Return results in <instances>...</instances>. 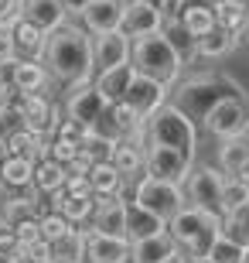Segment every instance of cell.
I'll list each match as a JSON object with an SVG mask.
<instances>
[{"label": "cell", "mask_w": 249, "mask_h": 263, "mask_svg": "<svg viewBox=\"0 0 249 263\" xmlns=\"http://www.w3.org/2000/svg\"><path fill=\"white\" fill-rule=\"evenodd\" d=\"M41 65L48 68V76L65 82V86H86L92 82V38L79 24H62L48 34Z\"/></svg>", "instance_id": "1"}, {"label": "cell", "mask_w": 249, "mask_h": 263, "mask_svg": "<svg viewBox=\"0 0 249 263\" xmlns=\"http://www.w3.org/2000/svg\"><path fill=\"white\" fill-rule=\"evenodd\" d=\"M229 96H242L239 86H236L232 79H225V76H195V79H188V82L178 86L174 106L181 109L191 123H205V117Z\"/></svg>", "instance_id": "2"}, {"label": "cell", "mask_w": 249, "mask_h": 263, "mask_svg": "<svg viewBox=\"0 0 249 263\" xmlns=\"http://www.w3.org/2000/svg\"><path fill=\"white\" fill-rule=\"evenodd\" d=\"M130 65L137 76H147L154 82H161L164 89H171L181 79V59L171 51V45L164 41V34H144V38L130 41Z\"/></svg>", "instance_id": "3"}, {"label": "cell", "mask_w": 249, "mask_h": 263, "mask_svg": "<svg viewBox=\"0 0 249 263\" xmlns=\"http://www.w3.org/2000/svg\"><path fill=\"white\" fill-rule=\"evenodd\" d=\"M219 233H222L219 219L208 215V212H201V209H195V205H184L181 212L167 222V236L174 239V246H178V253H181L184 260L205 256Z\"/></svg>", "instance_id": "4"}, {"label": "cell", "mask_w": 249, "mask_h": 263, "mask_svg": "<svg viewBox=\"0 0 249 263\" xmlns=\"http://www.w3.org/2000/svg\"><path fill=\"white\" fill-rule=\"evenodd\" d=\"M147 140L150 147H171L184 157H198V130L174 103H164L150 120H147Z\"/></svg>", "instance_id": "5"}, {"label": "cell", "mask_w": 249, "mask_h": 263, "mask_svg": "<svg viewBox=\"0 0 249 263\" xmlns=\"http://www.w3.org/2000/svg\"><path fill=\"white\" fill-rule=\"evenodd\" d=\"M222 192H225V175H222L219 167H198L195 164L191 171H188V178H184V198H188V205L215 215V219L225 226Z\"/></svg>", "instance_id": "6"}, {"label": "cell", "mask_w": 249, "mask_h": 263, "mask_svg": "<svg viewBox=\"0 0 249 263\" xmlns=\"http://www.w3.org/2000/svg\"><path fill=\"white\" fill-rule=\"evenodd\" d=\"M133 202L140 209H147L150 215L164 219V222H171L174 215L181 212L188 198H184V188L181 185H171V181H157V178H140L137 181V192H133Z\"/></svg>", "instance_id": "7"}, {"label": "cell", "mask_w": 249, "mask_h": 263, "mask_svg": "<svg viewBox=\"0 0 249 263\" xmlns=\"http://www.w3.org/2000/svg\"><path fill=\"white\" fill-rule=\"evenodd\" d=\"M205 130L219 140H232V137L249 134V99L246 96H229L205 117Z\"/></svg>", "instance_id": "8"}, {"label": "cell", "mask_w": 249, "mask_h": 263, "mask_svg": "<svg viewBox=\"0 0 249 263\" xmlns=\"http://www.w3.org/2000/svg\"><path fill=\"white\" fill-rule=\"evenodd\" d=\"M144 167H147V178L171 181V185H184L188 171L195 167V157H184L181 151H171V147H147Z\"/></svg>", "instance_id": "9"}, {"label": "cell", "mask_w": 249, "mask_h": 263, "mask_svg": "<svg viewBox=\"0 0 249 263\" xmlns=\"http://www.w3.org/2000/svg\"><path fill=\"white\" fill-rule=\"evenodd\" d=\"M103 113H106V99L96 92L92 82H86V86H68V99H65V117L68 120H75L86 130H92Z\"/></svg>", "instance_id": "10"}, {"label": "cell", "mask_w": 249, "mask_h": 263, "mask_svg": "<svg viewBox=\"0 0 249 263\" xmlns=\"http://www.w3.org/2000/svg\"><path fill=\"white\" fill-rule=\"evenodd\" d=\"M4 72H7V82L10 89H17V92H24V96H38V92H45L51 82L48 68L41 65V62L34 59H14L4 65Z\"/></svg>", "instance_id": "11"}, {"label": "cell", "mask_w": 249, "mask_h": 263, "mask_svg": "<svg viewBox=\"0 0 249 263\" xmlns=\"http://www.w3.org/2000/svg\"><path fill=\"white\" fill-rule=\"evenodd\" d=\"M126 106L133 109L140 120H150L157 109L167 103V89L161 86V82H154V79L147 76H133V82H130V89H126Z\"/></svg>", "instance_id": "12"}, {"label": "cell", "mask_w": 249, "mask_h": 263, "mask_svg": "<svg viewBox=\"0 0 249 263\" xmlns=\"http://www.w3.org/2000/svg\"><path fill=\"white\" fill-rule=\"evenodd\" d=\"M164 24V10L150 7L144 0H126L123 4V21H120V31L126 38H144V34H157Z\"/></svg>", "instance_id": "13"}, {"label": "cell", "mask_w": 249, "mask_h": 263, "mask_svg": "<svg viewBox=\"0 0 249 263\" xmlns=\"http://www.w3.org/2000/svg\"><path fill=\"white\" fill-rule=\"evenodd\" d=\"M58 120H62V113H58V106L45 96V92L28 96V99H24V106H21V123H24V130H34V134L48 137V140L55 137Z\"/></svg>", "instance_id": "14"}, {"label": "cell", "mask_w": 249, "mask_h": 263, "mask_svg": "<svg viewBox=\"0 0 249 263\" xmlns=\"http://www.w3.org/2000/svg\"><path fill=\"white\" fill-rule=\"evenodd\" d=\"M123 4L126 0H89V7L79 14L82 17V31L86 34H109V31H120V21H123Z\"/></svg>", "instance_id": "15"}, {"label": "cell", "mask_w": 249, "mask_h": 263, "mask_svg": "<svg viewBox=\"0 0 249 263\" xmlns=\"http://www.w3.org/2000/svg\"><path fill=\"white\" fill-rule=\"evenodd\" d=\"M126 62H130V38L123 31H109V34L92 38V72H106V68L126 65Z\"/></svg>", "instance_id": "16"}, {"label": "cell", "mask_w": 249, "mask_h": 263, "mask_svg": "<svg viewBox=\"0 0 249 263\" xmlns=\"http://www.w3.org/2000/svg\"><path fill=\"white\" fill-rule=\"evenodd\" d=\"M86 263H130L126 236H103L86 229Z\"/></svg>", "instance_id": "17"}, {"label": "cell", "mask_w": 249, "mask_h": 263, "mask_svg": "<svg viewBox=\"0 0 249 263\" xmlns=\"http://www.w3.org/2000/svg\"><path fill=\"white\" fill-rule=\"evenodd\" d=\"M133 65L126 62V65H113L106 68V72H99L96 79H92V86H96V92L106 99V106H113V103H123L126 99V89H130V82H133Z\"/></svg>", "instance_id": "18"}, {"label": "cell", "mask_w": 249, "mask_h": 263, "mask_svg": "<svg viewBox=\"0 0 249 263\" xmlns=\"http://www.w3.org/2000/svg\"><path fill=\"white\" fill-rule=\"evenodd\" d=\"M167 233V222L140 209L137 202H126V243H140V239H154V236Z\"/></svg>", "instance_id": "19"}, {"label": "cell", "mask_w": 249, "mask_h": 263, "mask_svg": "<svg viewBox=\"0 0 249 263\" xmlns=\"http://www.w3.org/2000/svg\"><path fill=\"white\" fill-rule=\"evenodd\" d=\"M92 233L103 236H123L126 233V198H109V202H96L92 212Z\"/></svg>", "instance_id": "20"}, {"label": "cell", "mask_w": 249, "mask_h": 263, "mask_svg": "<svg viewBox=\"0 0 249 263\" xmlns=\"http://www.w3.org/2000/svg\"><path fill=\"white\" fill-rule=\"evenodd\" d=\"M89 188H92V198L96 202H109V198H123L126 181L116 175V167L109 161L89 167Z\"/></svg>", "instance_id": "21"}, {"label": "cell", "mask_w": 249, "mask_h": 263, "mask_svg": "<svg viewBox=\"0 0 249 263\" xmlns=\"http://www.w3.org/2000/svg\"><path fill=\"white\" fill-rule=\"evenodd\" d=\"M21 4H24V21L34 24L38 31H45V34H51L55 28H62L65 17H68L58 0H21Z\"/></svg>", "instance_id": "22"}, {"label": "cell", "mask_w": 249, "mask_h": 263, "mask_svg": "<svg viewBox=\"0 0 249 263\" xmlns=\"http://www.w3.org/2000/svg\"><path fill=\"white\" fill-rule=\"evenodd\" d=\"M161 34H164V41L171 45V51L181 59V65H188V62L198 59V38H195V34L184 28L178 17H164Z\"/></svg>", "instance_id": "23"}, {"label": "cell", "mask_w": 249, "mask_h": 263, "mask_svg": "<svg viewBox=\"0 0 249 263\" xmlns=\"http://www.w3.org/2000/svg\"><path fill=\"white\" fill-rule=\"evenodd\" d=\"M4 144H7V151L14 157H24V161H31V164H38L41 157H48V137L34 134V130H14V134L4 137Z\"/></svg>", "instance_id": "24"}, {"label": "cell", "mask_w": 249, "mask_h": 263, "mask_svg": "<svg viewBox=\"0 0 249 263\" xmlns=\"http://www.w3.org/2000/svg\"><path fill=\"white\" fill-rule=\"evenodd\" d=\"M48 260L51 263H86V229H68L48 243Z\"/></svg>", "instance_id": "25"}, {"label": "cell", "mask_w": 249, "mask_h": 263, "mask_svg": "<svg viewBox=\"0 0 249 263\" xmlns=\"http://www.w3.org/2000/svg\"><path fill=\"white\" fill-rule=\"evenodd\" d=\"M109 164L116 167V175L123 178V181H133V178L147 175L144 147H133V144H113V151H109Z\"/></svg>", "instance_id": "26"}, {"label": "cell", "mask_w": 249, "mask_h": 263, "mask_svg": "<svg viewBox=\"0 0 249 263\" xmlns=\"http://www.w3.org/2000/svg\"><path fill=\"white\" fill-rule=\"evenodd\" d=\"M178 253V246L167 233L154 236V239H140V243H130V263H164L167 256Z\"/></svg>", "instance_id": "27"}, {"label": "cell", "mask_w": 249, "mask_h": 263, "mask_svg": "<svg viewBox=\"0 0 249 263\" xmlns=\"http://www.w3.org/2000/svg\"><path fill=\"white\" fill-rule=\"evenodd\" d=\"M10 38H14L17 59L24 55V59H34V62H41V51H45V41H48V34H45V31H38L34 24H28V21L21 17L17 24L10 28Z\"/></svg>", "instance_id": "28"}, {"label": "cell", "mask_w": 249, "mask_h": 263, "mask_svg": "<svg viewBox=\"0 0 249 263\" xmlns=\"http://www.w3.org/2000/svg\"><path fill=\"white\" fill-rule=\"evenodd\" d=\"M62 185H65V167L55 164L51 157H41L38 164H34V175H31V188L45 198V195H51V192H58Z\"/></svg>", "instance_id": "29"}, {"label": "cell", "mask_w": 249, "mask_h": 263, "mask_svg": "<svg viewBox=\"0 0 249 263\" xmlns=\"http://www.w3.org/2000/svg\"><path fill=\"white\" fill-rule=\"evenodd\" d=\"M212 17H215V28L229 31L236 38H242L249 28V10H242L239 4H232V0H219L215 10H212Z\"/></svg>", "instance_id": "30"}, {"label": "cell", "mask_w": 249, "mask_h": 263, "mask_svg": "<svg viewBox=\"0 0 249 263\" xmlns=\"http://www.w3.org/2000/svg\"><path fill=\"white\" fill-rule=\"evenodd\" d=\"M219 164L225 167L232 178L239 175L242 167L249 164V134L246 137H232V140H222L219 144Z\"/></svg>", "instance_id": "31"}, {"label": "cell", "mask_w": 249, "mask_h": 263, "mask_svg": "<svg viewBox=\"0 0 249 263\" xmlns=\"http://www.w3.org/2000/svg\"><path fill=\"white\" fill-rule=\"evenodd\" d=\"M239 41L236 34H229V31L222 28H212L205 38H198V55L201 59H225V55H232V51L239 48Z\"/></svg>", "instance_id": "32"}, {"label": "cell", "mask_w": 249, "mask_h": 263, "mask_svg": "<svg viewBox=\"0 0 249 263\" xmlns=\"http://www.w3.org/2000/svg\"><path fill=\"white\" fill-rule=\"evenodd\" d=\"M31 175H34V164L24 161V157L10 154L7 161H4V167H0V185L14 188V192H24V188H31Z\"/></svg>", "instance_id": "33"}, {"label": "cell", "mask_w": 249, "mask_h": 263, "mask_svg": "<svg viewBox=\"0 0 249 263\" xmlns=\"http://www.w3.org/2000/svg\"><path fill=\"white\" fill-rule=\"evenodd\" d=\"M205 256H208L212 263H242V256H246V246H242L239 239H232V236L219 233Z\"/></svg>", "instance_id": "34"}, {"label": "cell", "mask_w": 249, "mask_h": 263, "mask_svg": "<svg viewBox=\"0 0 249 263\" xmlns=\"http://www.w3.org/2000/svg\"><path fill=\"white\" fill-rule=\"evenodd\" d=\"M246 209H249V188L242 185L239 178H225V192H222V212H225V219L246 212Z\"/></svg>", "instance_id": "35"}, {"label": "cell", "mask_w": 249, "mask_h": 263, "mask_svg": "<svg viewBox=\"0 0 249 263\" xmlns=\"http://www.w3.org/2000/svg\"><path fill=\"white\" fill-rule=\"evenodd\" d=\"M92 212H96V198H68L65 195V202L58 205V215H65L75 229L82 222H89V219H92Z\"/></svg>", "instance_id": "36"}, {"label": "cell", "mask_w": 249, "mask_h": 263, "mask_svg": "<svg viewBox=\"0 0 249 263\" xmlns=\"http://www.w3.org/2000/svg\"><path fill=\"white\" fill-rule=\"evenodd\" d=\"M38 229H41V239H45V243H55L58 236H65L68 229H75V226L68 222L65 215L48 212V215H41V219H38Z\"/></svg>", "instance_id": "37"}, {"label": "cell", "mask_w": 249, "mask_h": 263, "mask_svg": "<svg viewBox=\"0 0 249 263\" xmlns=\"http://www.w3.org/2000/svg\"><path fill=\"white\" fill-rule=\"evenodd\" d=\"M171 17H174V14H171ZM178 21H181L184 28L191 31L195 38H205V34L215 28V17H212V10H188V14H181Z\"/></svg>", "instance_id": "38"}, {"label": "cell", "mask_w": 249, "mask_h": 263, "mask_svg": "<svg viewBox=\"0 0 249 263\" xmlns=\"http://www.w3.org/2000/svg\"><path fill=\"white\" fill-rule=\"evenodd\" d=\"M48 157L55 161V164L68 167V164L79 157V144H72V140H62V137H51V140H48Z\"/></svg>", "instance_id": "39"}, {"label": "cell", "mask_w": 249, "mask_h": 263, "mask_svg": "<svg viewBox=\"0 0 249 263\" xmlns=\"http://www.w3.org/2000/svg\"><path fill=\"white\" fill-rule=\"evenodd\" d=\"M0 260H7V263H17L21 260V243H17L14 229H10L4 219H0Z\"/></svg>", "instance_id": "40"}, {"label": "cell", "mask_w": 249, "mask_h": 263, "mask_svg": "<svg viewBox=\"0 0 249 263\" xmlns=\"http://www.w3.org/2000/svg\"><path fill=\"white\" fill-rule=\"evenodd\" d=\"M24 17V4L21 0H0V31H10Z\"/></svg>", "instance_id": "41"}, {"label": "cell", "mask_w": 249, "mask_h": 263, "mask_svg": "<svg viewBox=\"0 0 249 263\" xmlns=\"http://www.w3.org/2000/svg\"><path fill=\"white\" fill-rule=\"evenodd\" d=\"M86 134H89V130L82 127V123H75V120H68V117H62V120H58V127H55V137H62V140H72V144H79Z\"/></svg>", "instance_id": "42"}, {"label": "cell", "mask_w": 249, "mask_h": 263, "mask_svg": "<svg viewBox=\"0 0 249 263\" xmlns=\"http://www.w3.org/2000/svg\"><path fill=\"white\" fill-rule=\"evenodd\" d=\"M21 260H24V263H45V260H48V243H45V239L24 243V246H21Z\"/></svg>", "instance_id": "43"}, {"label": "cell", "mask_w": 249, "mask_h": 263, "mask_svg": "<svg viewBox=\"0 0 249 263\" xmlns=\"http://www.w3.org/2000/svg\"><path fill=\"white\" fill-rule=\"evenodd\" d=\"M14 236H17V243H34V239H41V229H38V219H28V222H17L14 226Z\"/></svg>", "instance_id": "44"}, {"label": "cell", "mask_w": 249, "mask_h": 263, "mask_svg": "<svg viewBox=\"0 0 249 263\" xmlns=\"http://www.w3.org/2000/svg\"><path fill=\"white\" fill-rule=\"evenodd\" d=\"M219 0H174V17H181L188 10H215Z\"/></svg>", "instance_id": "45"}, {"label": "cell", "mask_w": 249, "mask_h": 263, "mask_svg": "<svg viewBox=\"0 0 249 263\" xmlns=\"http://www.w3.org/2000/svg\"><path fill=\"white\" fill-rule=\"evenodd\" d=\"M17 59V48H14V38H10V31H0V68L7 65V62Z\"/></svg>", "instance_id": "46"}, {"label": "cell", "mask_w": 249, "mask_h": 263, "mask_svg": "<svg viewBox=\"0 0 249 263\" xmlns=\"http://www.w3.org/2000/svg\"><path fill=\"white\" fill-rule=\"evenodd\" d=\"M58 4H62V10H65V14H75V17L89 7V0H58Z\"/></svg>", "instance_id": "47"}, {"label": "cell", "mask_w": 249, "mask_h": 263, "mask_svg": "<svg viewBox=\"0 0 249 263\" xmlns=\"http://www.w3.org/2000/svg\"><path fill=\"white\" fill-rule=\"evenodd\" d=\"M7 89H10V82H7V72H4V68H0V99L7 96Z\"/></svg>", "instance_id": "48"}, {"label": "cell", "mask_w": 249, "mask_h": 263, "mask_svg": "<svg viewBox=\"0 0 249 263\" xmlns=\"http://www.w3.org/2000/svg\"><path fill=\"white\" fill-rule=\"evenodd\" d=\"M144 4H150V7H157V10H167V7H171V0H144Z\"/></svg>", "instance_id": "49"}, {"label": "cell", "mask_w": 249, "mask_h": 263, "mask_svg": "<svg viewBox=\"0 0 249 263\" xmlns=\"http://www.w3.org/2000/svg\"><path fill=\"white\" fill-rule=\"evenodd\" d=\"M10 157V151H7V144H4V137H0V167H4V161Z\"/></svg>", "instance_id": "50"}, {"label": "cell", "mask_w": 249, "mask_h": 263, "mask_svg": "<svg viewBox=\"0 0 249 263\" xmlns=\"http://www.w3.org/2000/svg\"><path fill=\"white\" fill-rule=\"evenodd\" d=\"M236 178H239L242 185H246V188H249V164H246V167H242V171H239V175H236Z\"/></svg>", "instance_id": "51"}, {"label": "cell", "mask_w": 249, "mask_h": 263, "mask_svg": "<svg viewBox=\"0 0 249 263\" xmlns=\"http://www.w3.org/2000/svg\"><path fill=\"white\" fill-rule=\"evenodd\" d=\"M164 263H188V260H184L181 253H174V256H167V260H164Z\"/></svg>", "instance_id": "52"}, {"label": "cell", "mask_w": 249, "mask_h": 263, "mask_svg": "<svg viewBox=\"0 0 249 263\" xmlns=\"http://www.w3.org/2000/svg\"><path fill=\"white\" fill-rule=\"evenodd\" d=\"M188 263H212L208 256H195V260H188Z\"/></svg>", "instance_id": "53"}, {"label": "cell", "mask_w": 249, "mask_h": 263, "mask_svg": "<svg viewBox=\"0 0 249 263\" xmlns=\"http://www.w3.org/2000/svg\"><path fill=\"white\" fill-rule=\"evenodd\" d=\"M232 4H239L242 10H249V0H232Z\"/></svg>", "instance_id": "54"}, {"label": "cell", "mask_w": 249, "mask_h": 263, "mask_svg": "<svg viewBox=\"0 0 249 263\" xmlns=\"http://www.w3.org/2000/svg\"><path fill=\"white\" fill-rule=\"evenodd\" d=\"M242 41H246V48H249V28H246V34H242Z\"/></svg>", "instance_id": "55"}, {"label": "cell", "mask_w": 249, "mask_h": 263, "mask_svg": "<svg viewBox=\"0 0 249 263\" xmlns=\"http://www.w3.org/2000/svg\"><path fill=\"white\" fill-rule=\"evenodd\" d=\"M242 263H249V246H246V256H242Z\"/></svg>", "instance_id": "56"}, {"label": "cell", "mask_w": 249, "mask_h": 263, "mask_svg": "<svg viewBox=\"0 0 249 263\" xmlns=\"http://www.w3.org/2000/svg\"><path fill=\"white\" fill-rule=\"evenodd\" d=\"M45 263H51V260H45Z\"/></svg>", "instance_id": "57"}]
</instances>
